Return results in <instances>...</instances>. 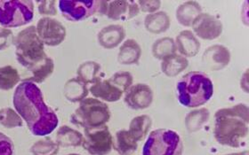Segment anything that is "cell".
Instances as JSON below:
<instances>
[{
    "label": "cell",
    "mask_w": 249,
    "mask_h": 155,
    "mask_svg": "<svg viewBox=\"0 0 249 155\" xmlns=\"http://www.w3.org/2000/svg\"><path fill=\"white\" fill-rule=\"evenodd\" d=\"M13 103L32 134L47 136L56 129L57 115L45 103L41 91L35 83L24 81L19 84Z\"/></svg>",
    "instance_id": "6da1fadb"
},
{
    "label": "cell",
    "mask_w": 249,
    "mask_h": 155,
    "mask_svg": "<svg viewBox=\"0 0 249 155\" xmlns=\"http://www.w3.org/2000/svg\"><path fill=\"white\" fill-rule=\"evenodd\" d=\"M213 134L219 144L237 148L249 135V108L238 104L228 108L219 109L214 114Z\"/></svg>",
    "instance_id": "7a4b0ae2"
},
{
    "label": "cell",
    "mask_w": 249,
    "mask_h": 155,
    "mask_svg": "<svg viewBox=\"0 0 249 155\" xmlns=\"http://www.w3.org/2000/svg\"><path fill=\"white\" fill-rule=\"evenodd\" d=\"M178 100L183 107L193 108L207 103L213 94V84L208 75L200 71L187 73L177 83Z\"/></svg>",
    "instance_id": "3957f363"
},
{
    "label": "cell",
    "mask_w": 249,
    "mask_h": 155,
    "mask_svg": "<svg viewBox=\"0 0 249 155\" xmlns=\"http://www.w3.org/2000/svg\"><path fill=\"white\" fill-rule=\"evenodd\" d=\"M14 44L16 46L17 61L27 69L48 57L44 51V44L37 36L35 26H30L20 31L15 38Z\"/></svg>",
    "instance_id": "277c9868"
},
{
    "label": "cell",
    "mask_w": 249,
    "mask_h": 155,
    "mask_svg": "<svg viewBox=\"0 0 249 155\" xmlns=\"http://www.w3.org/2000/svg\"><path fill=\"white\" fill-rule=\"evenodd\" d=\"M110 118V111L107 104L97 98H88L80 102L71 117L74 125L84 129L101 127L107 124Z\"/></svg>",
    "instance_id": "5b68a950"
},
{
    "label": "cell",
    "mask_w": 249,
    "mask_h": 155,
    "mask_svg": "<svg viewBox=\"0 0 249 155\" xmlns=\"http://www.w3.org/2000/svg\"><path fill=\"white\" fill-rule=\"evenodd\" d=\"M181 137L171 129L151 131L143 145L142 155H182Z\"/></svg>",
    "instance_id": "8992f818"
},
{
    "label": "cell",
    "mask_w": 249,
    "mask_h": 155,
    "mask_svg": "<svg viewBox=\"0 0 249 155\" xmlns=\"http://www.w3.org/2000/svg\"><path fill=\"white\" fill-rule=\"evenodd\" d=\"M34 17L31 0H0V25L17 28L30 23Z\"/></svg>",
    "instance_id": "52a82bcc"
},
{
    "label": "cell",
    "mask_w": 249,
    "mask_h": 155,
    "mask_svg": "<svg viewBox=\"0 0 249 155\" xmlns=\"http://www.w3.org/2000/svg\"><path fill=\"white\" fill-rule=\"evenodd\" d=\"M84 134L82 145L90 155H107L111 152L113 138L106 125L85 129Z\"/></svg>",
    "instance_id": "ba28073f"
},
{
    "label": "cell",
    "mask_w": 249,
    "mask_h": 155,
    "mask_svg": "<svg viewBox=\"0 0 249 155\" xmlns=\"http://www.w3.org/2000/svg\"><path fill=\"white\" fill-rule=\"evenodd\" d=\"M99 1H59V9L62 16L71 21H83L98 14Z\"/></svg>",
    "instance_id": "9c48e42d"
},
{
    "label": "cell",
    "mask_w": 249,
    "mask_h": 155,
    "mask_svg": "<svg viewBox=\"0 0 249 155\" xmlns=\"http://www.w3.org/2000/svg\"><path fill=\"white\" fill-rule=\"evenodd\" d=\"M37 36L48 46H57L66 37V29L60 21L50 17L41 18L36 27Z\"/></svg>",
    "instance_id": "30bf717a"
},
{
    "label": "cell",
    "mask_w": 249,
    "mask_h": 155,
    "mask_svg": "<svg viewBox=\"0 0 249 155\" xmlns=\"http://www.w3.org/2000/svg\"><path fill=\"white\" fill-rule=\"evenodd\" d=\"M192 30L196 36L204 40H213L221 36L223 23L215 16L201 13L192 23Z\"/></svg>",
    "instance_id": "8fae6325"
},
{
    "label": "cell",
    "mask_w": 249,
    "mask_h": 155,
    "mask_svg": "<svg viewBox=\"0 0 249 155\" xmlns=\"http://www.w3.org/2000/svg\"><path fill=\"white\" fill-rule=\"evenodd\" d=\"M124 93V103L135 110L148 108L153 101V92L145 83L134 84Z\"/></svg>",
    "instance_id": "7c38bea8"
},
{
    "label": "cell",
    "mask_w": 249,
    "mask_h": 155,
    "mask_svg": "<svg viewBox=\"0 0 249 155\" xmlns=\"http://www.w3.org/2000/svg\"><path fill=\"white\" fill-rule=\"evenodd\" d=\"M231 52L221 45H214L208 48L203 54V63L205 67L212 71L221 70L229 65Z\"/></svg>",
    "instance_id": "4fadbf2b"
},
{
    "label": "cell",
    "mask_w": 249,
    "mask_h": 155,
    "mask_svg": "<svg viewBox=\"0 0 249 155\" xmlns=\"http://www.w3.org/2000/svg\"><path fill=\"white\" fill-rule=\"evenodd\" d=\"M139 13L140 9L135 1H109L106 16L114 21H127Z\"/></svg>",
    "instance_id": "5bb4252c"
},
{
    "label": "cell",
    "mask_w": 249,
    "mask_h": 155,
    "mask_svg": "<svg viewBox=\"0 0 249 155\" xmlns=\"http://www.w3.org/2000/svg\"><path fill=\"white\" fill-rule=\"evenodd\" d=\"M89 92L93 94L94 98L103 99L107 102L119 101L123 96V93L117 88L109 79L104 80L103 78L92 84Z\"/></svg>",
    "instance_id": "9a60e30c"
},
{
    "label": "cell",
    "mask_w": 249,
    "mask_h": 155,
    "mask_svg": "<svg viewBox=\"0 0 249 155\" xmlns=\"http://www.w3.org/2000/svg\"><path fill=\"white\" fill-rule=\"evenodd\" d=\"M177 50L184 57H194L199 52L200 42L192 31H182L177 36Z\"/></svg>",
    "instance_id": "2e32d148"
},
{
    "label": "cell",
    "mask_w": 249,
    "mask_h": 155,
    "mask_svg": "<svg viewBox=\"0 0 249 155\" xmlns=\"http://www.w3.org/2000/svg\"><path fill=\"white\" fill-rule=\"evenodd\" d=\"M125 31L124 28L120 25H109L104 27L99 32V44L105 49H113L120 46L124 40Z\"/></svg>",
    "instance_id": "e0dca14e"
},
{
    "label": "cell",
    "mask_w": 249,
    "mask_h": 155,
    "mask_svg": "<svg viewBox=\"0 0 249 155\" xmlns=\"http://www.w3.org/2000/svg\"><path fill=\"white\" fill-rule=\"evenodd\" d=\"M142 55L139 44L134 39H127L121 46L118 55V61L122 65L137 64Z\"/></svg>",
    "instance_id": "ac0fdd59"
},
{
    "label": "cell",
    "mask_w": 249,
    "mask_h": 155,
    "mask_svg": "<svg viewBox=\"0 0 249 155\" xmlns=\"http://www.w3.org/2000/svg\"><path fill=\"white\" fill-rule=\"evenodd\" d=\"M189 66L186 58L181 54L175 53L162 60L161 70L168 78H175L183 72Z\"/></svg>",
    "instance_id": "d6986e66"
},
{
    "label": "cell",
    "mask_w": 249,
    "mask_h": 155,
    "mask_svg": "<svg viewBox=\"0 0 249 155\" xmlns=\"http://www.w3.org/2000/svg\"><path fill=\"white\" fill-rule=\"evenodd\" d=\"M202 13L200 5L196 1H187L177 10V19L182 26L192 27L193 21Z\"/></svg>",
    "instance_id": "ffe728a7"
},
{
    "label": "cell",
    "mask_w": 249,
    "mask_h": 155,
    "mask_svg": "<svg viewBox=\"0 0 249 155\" xmlns=\"http://www.w3.org/2000/svg\"><path fill=\"white\" fill-rule=\"evenodd\" d=\"M144 26L152 34L166 32L170 27V18L165 12H156L146 16Z\"/></svg>",
    "instance_id": "44dd1931"
},
{
    "label": "cell",
    "mask_w": 249,
    "mask_h": 155,
    "mask_svg": "<svg viewBox=\"0 0 249 155\" xmlns=\"http://www.w3.org/2000/svg\"><path fill=\"white\" fill-rule=\"evenodd\" d=\"M113 147L120 155H133L137 151L138 144L132 138L128 130L121 129L116 133Z\"/></svg>",
    "instance_id": "7402d4cb"
},
{
    "label": "cell",
    "mask_w": 249,
    "mask_h": 155,
    "mask_svg": "<svg viewBox=\"0 0 249 155\" xmlns=\"http://www.w3.org/2000/svg\"><path fill=\"white\" fill-rule=\"evenodd\" d=\"M54 69V63L51 58L47 57L44 61L32 66L28 70L31 72V78L25 79V82L31 83H43L49 78Z\"/></svg>",
    "instance_id": "603a6c76"
},
{
    "label": "cell",
    "mask_w": 249,
    "mask_h": 155,
    "mask_svg": "<svg viewBox=\"0 0 249 155\" xmlns=\"http://www.w3.org/2000/svg\"><path fill=\"white\" fill-rule=\"evenodd\" d=\"M63 92L65 98L73 103L81 102L89 95L87 84L81 82L78 78L70 79L65 84Z\"/></svg>",
    "instance_id": "cb8c5ba5"
},
{
    "label": "cell",
    "mask_w": 249,
    "mask_h": 155,
    "mask_svg": "<svg viewBox=\"0 0 249 155\" xmlns=\"http://www.w3.org/2000/svg\"><path fill=\"white\" fill-rule=\"evenodd\" d=\"M83 135L79 131L73 129L67 125L62 126L56 133V143L62 147H77L82 145Z\"/></svg>",
    "instance_id": "d4e9b609"
},
{
    "label": "cell",
    "mask_w": 249,
    "mask_h": 155,
    "mask_svg": "<svg viewBox=\"0 0 249 155\" xmlns=\"http://www.w3.org/2000/svg\"><path fill=\"white\" fill-rule=\"evenodd\" d=\"M152 121L149 115H139L131 121L128 132L132 138L139 142L145 138L151 128Z\"/></svg>",
    "instance_id": "484cf974"
},
{
    "label": "cell",
    "mask_w": 249,
    "mask_h": 155,
    "mask_svg": "<svg viewBox=\"0 0 249 155\" xmlns=\"http://www.w3.org/2000/svg\"><path fill=\"white\" fill-rule=\"evenodd\" d=\"M101 66L95 62H86L82 63L78 68V78L85 84H93L100 80Z\"/></svg>",
    "instance_id": "4316f807"
},
{
    "label": "cell",
    "mask_w": 249,
    "mask_h": 155,
    "mask_svg": "<svg viewBox=\"0 0 249 155\" xmlns=\"http://www.w3.org/2000/svg\"><path fill=\"white\" fill-rule=\"evenodd\" d=\"M177 51L176 42L170 37L160 38L157 40L152 46L153 56L161 61L165 58L177 53Z\"/></svg>",
    "instance_id": "83f0119b"
},
{
    "label": "cell",
    "mask_w": 249,
    "mask_h": 155,
    "mask_svg": "<svg viewBox=\"0 0 249 155\" xmlns=\"http://www.w3.org/2000/svg\"><path fill=\"white\" fill-rule=\"evenodd\" d=\"M18 70L12 66L0 67V90L9 91L20 82Z\"/></svg>",
    "instance_id": "f1b7e54d"
},
{
    "label": "cell",
    "mask_w": 249,
    "mask_h": 155,
    "mask_svg": "<svg viewBox=\"0 0 249 155\" xmlns=\"http://www.w3.org/2000/svg\"><path fill=\"white\" fill-rule=\"evenodd\" d=\"M209 119V111L208 109L201 108L194 110L187 115L185 119L187 129L190 132H194L200 129L203 124Z\"/></svg>",
    "instance_id": "f546056e"
},
{
    "label": "cell",
    "mask_w": 249,
    "mask_h": 155,
    "mask_svg": "<svg viewBox=\"0 0 249 155\" xmlns=\"http://www.w3.org/2000/svg\"><path fill=\"white\" fill-rule=\"evenodd\" d=\"M59 145L49 139L38 140L31 146L33 155H56L59 152Z\"/></svg>",
    "instance_id": "4dcf8cb0"
},
{
    "label": "cell",
    "mask_w": 249,
    "mask_h": 155,
    "mask_svg": "<svg viewBox=\"0 0 249 155\" xmlns=\"http://www.w3.org/2000/svg\"><path fill=\"white\" fill-rule=\"evenodd\" d=\"M22 118L12 108H3L0 110V124L7 128L14 129L22 126Z\"/></svg>",
    "instance_id": "1f68e13d"
},
{
    "label": "cell",
    "mask_w": 249,
    "mask_h": 155,
    "mask_svg": "<svg viewBox=\"0 0 249 155\" xmlns=\"http://www.w3.org/2000/svg\"><path fill=\"white\" fill-rule=\"evenodd\" d=\"M109 81L114 84L118 89H120L122 93H124L133 84V76L131 73L125 71L115 73L114 75L109 78Z\"/></svg>",
    "instance_id": "d6a6232c"
},
{
    "label": "cell",
    "mask_w": 249,
    "mask_h": 155,
    "mask_svg": "<svg viewBox=\"0 0 249 155\" xmlns=\"http://www.w3.org/2000/svg\"><path fill=\"white\" fill-rule=\"evenodd\" d=\"M55 4H56V1H54V0H51V1H47V0L37 1L39 14L41 16H56L57 15V10L55 8Z\"/></svg>",
    "instance_id": "836d02e7"
},
{
    "label": "cell",
    "mask_w": 249,
    "mask_h": 155,
    "mask_svg": "<svg viewBox=\"0 0 249 155\" xmlns=\"http://www.w3.org/2000/svg\"><path fill=\"white\" fill-rule=\"evenodd\" d=\"M15 36L13 31L8 29H1L0 30V51H3L6 48L14 45Z\"/></svg>",
    "instance_id": "e575fe53"
},
{
    "label": "cell",
    "mask_w": 249,
    "mask_h": 155,
    "mask_svg": "<svg viewBox=\"0 0 249 155\" xmlns=\"http://www.w3.org/2000/svg\"><path fill=\"white\" fill-rule=\"evenodd\" d=\"M14 144L12 140L0 132V155H13Z\"/></svg>",
    "instance_id": "d590c367"
},
{
    "label": "cell",
    "mask_w": 249,
    "mask_h": 155,
    "mask_svg": "<svg viewBox=\"0 0 249 155\" xmlns=\"http://www.w3.org/2000/svg\"><path fill=\"white\" fill-rule=\"evenodd\" d=\"M137 5L139 6V9L144 13L153 14L156 11L160 8V1H138Z\"/></svg>",
    "instance_id": "8d00e7d4"
},
{
    "label": "cell",
    "mask_w": 249,
    "mask_h": 155,
    "mask_svg": "<svg viewBox=\"0 0 249 155\" xmlns=\"http://www.w3.org/2000/svg\"><path fill=\"white\" fill-rule=\"evenodd\" d=\"M249 155V152H248V151H245V152H242V153H237V154H230V155Z\"/></svg>",
    "instance_id": "74e56055"
},
{
    "label": "cell",
    "mask_w": 249,
    "mask_h": 155,
    "mask_svg": "<svg viewBox=\"0 0 249 155\" xmlns=\"http://www.w3.org/2000/svg\"><path fill=\"white\" fill-rule=\"evenodd\" d=\"M78 155V154H70V155Z\"/></svg>",
    "instance_id": "f35d334b"
},
{
    "label": "cell",
    "mask_w": 249,
    "mask_h": 155,
    "mask_svg": "<svg viewBox=\"0 0 249 155\" xmlns=\"http://www.w3.org/2000/svg\"><path fill=\"white\" fill-rule=\"evenodd\" d=\"M0 30H1V29H0Z\"/></svg>",
    "instance_id": "ab89813d"
}]
</instances>
